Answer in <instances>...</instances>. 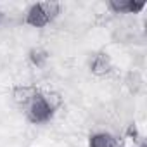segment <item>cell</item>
<instances>
[{"label":"cell","instance_id":"1","mask_svg":"<svg viewBox=\"0 0 147 147\" xmlns=\"http://www.w3.org/2000/svg\"><path fill=\"white\" fill-rule=\"evenodd\" d=\"M61 106V97L59 94H50L45 95L40 90L33 95V99L26 106V118L33 125H43L49 123L54 118L55 109Z\"/></svg>","mask_w":147,"mask_h":147},{"label":"cell","instance_id":"2","mask_svg":"<svg viewBox=\"0 0 147 147\" xmlns=\"http://www.w3.org/2000/svg\"><path fill=\"white\" fill-rule=\"evenodd\" d=\"M61 14V5L57 2H36L26 11L24 23L33 28H45Z\"/></svg>","mask_w":147,"mask_h":147},{"label":"cell","instance_id":"3","mask_svg":"<svg viewBox=\"0 0 147 147\" xmlns=\"http://www.w3.org/2000/svg\"><path fill=\"white\" fill-rule=\"evenodd\" d=\"M107 7L114 14H138L145 7V0H109Z\"/></svg>","mask_w":147,"mask_h":147},{"label":"cell","instance_id":"4","mask_svg":"<svg viewBox=\"0 0 147 147\" xmlns=\"http://www.w3.org/2000/svg\"><path fill=\"white\" fill-rule=\"evenodd\" d=\"M113 69V61L106 52H99L90 59V73L95 76H106Z\"/></svg>","mask_w":147,"mask_h":147},{"label":"cell","instance_id":"5","mask_svg":"<svg viewBox=\"0 0 147 147\" xmlns=\"http://www.w3.org/2000/svg\"><path fill=\"white\" fill-rule=\"evenodd\" d=\"M36 92H38V90H36L35 87L18 85V87H14V88H12V99H14V102H16L18 106L26 107V106H28V102L33 99V95H35Z\"/></svg>","mask_w":147,"mask_h":147},{"label":"cell","instance_id":"6","mask_svg":"<svg viewBox=\"0 0 147 147\" xmlns=\"http://www.w3.org/2000/svg\"><path fill=\"white\" fill-rule=\"evenodd\" d=\"M88 147H118V140L109 131H95L88 138Z\"/></svg>","mask_w":147,"mask_h":147},{"label":"cell","instance_id":"7","mask_svg":"<svg viewBox=\"0 0 147 147\" xmlns=\"http://www.w3.org/2000/svg\"><path fill=\"white\" fill-rule=\"evenodd\" d=\"M28 59H30V62L35 67H45L49 59H50V54L45 49H42V47H33L28 52Z\"/></svg>","mask_w":147,"mask_h":147},{"label":"cell","instance_id":"8","mask_svg":"<svg viewBox=\"0 0 147 147\" xmlns=\"http://www.w3.org/2000/svg\"><path fill=\"white\" fill-rule=\"evenodd\" d=\"M138 147H147V142H145V140H142V142H140V145H138Z\"/></svg>","mask_w":147,"mask_h":147},{"label":"cell","instance_id":"9","mask_svg":"<svg viewBox=\"0 0 147 147\" xmlns=\"http://www.w3.org/2000/svg\"><path fill=\"white\" fill-rule=\"evenodd\" d=\"M2 19H4V14H2V12H0V21H2Z\"/></svg>","mask_w":147,"mask_h":147}]
</instances>
